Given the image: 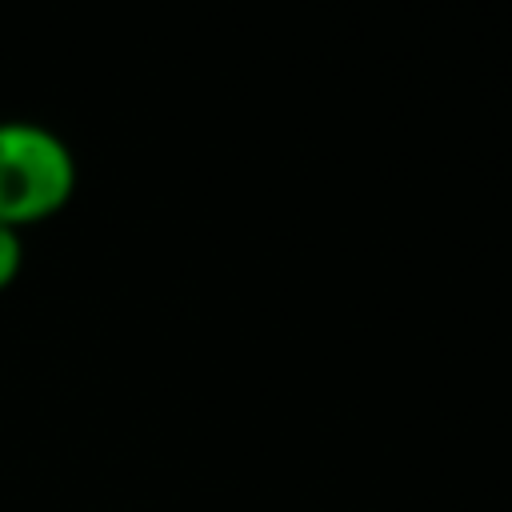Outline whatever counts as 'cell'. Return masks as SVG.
Here are the masks:
<instances>
[{
  "instance_id": "cell-1",
  "label": "cell",
  "mask_w": 512,
  "mask_h": 512,
  "mask_svg": "<svg viewBox=\"0 0 512 512\" xmlns=\"http://www.w3.org/2000/svg\"><path fill=\"white\" fill-rule=\"evenodd\" d=\"M72 188L64 140L40 124H0V224H20L56 208Z\"/></svg>"
},
{
  "instance_id": "cell-2",
  "label": "cell",
  "mask_w": 512,
  "mask_h": 512,
  "mask_svg": "<svg viewBox=\"0 0 512 512\" xmlns=\"http://www.w3.org/2000/svg\"><path fill=\"white\" fill-rule=\"evenodd\" d=\"M20 268V236L12 224H0V284Z\"/></svg>"
}]
</instances>
